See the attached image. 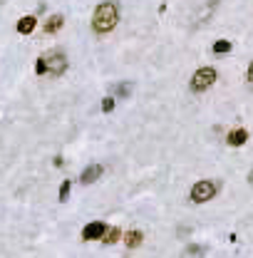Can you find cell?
<instances>
[{
  "instance_id": "5bb4252c",
  "label": "cell",
  "mask_w": 253,
  "mask_h": 258,
  "mask_svg": "<svg viewBox=\"0 0 253 258\" xmlns=\"http://www.w3.org/2000/svg\"><path fill=\"white\" fill-rule=\"evenodd\" d=\"M35 70H37V75H47V60H45V57H40V60H37V65H35Z\"/></svg>"
},
{
  "instance_id": "9a60e30c",
  "label": "cell",
  "mask_w": 253,
  "mask_h": 258,
  "mask_svg": "<svg viewBox=\"0 0 253 258\" xmlns=\"http://www.w3.org/2000/svg\"><path fill=\"white\" fill-rule=\"evenodd\" d=\"M114 109V97H104L102 99V112H112Z\"/></svg>"
},
{
  "instance_id": "ba28073f",
  "label": "cell",
  "mask_w": 253,
  "mask_h": 258,
  "mask_svg": "<svg viewBox=\"0 0 253 258\" xmlns=\"http://www.w3.org/2000/svg\"><path fill=\"white\" fill-rule=\"evenodd\" d=\"M32 30H35V17L32 15H25V17L17 20V32L20 35H30Z\"/></svg>"
},
{
  "instance_id": "4fadbf2b",
  "label": "cell",
  "mask_w": 253,
  "mask_h": 258,
  "mask_svg": "<svg viewBox=\"0 0 253 258\" xmlns=\"http://www.w3.org/2000/svg\"><path fill=\"white\" fill-rule=\"evenodd\" d=\"M129 92H132V85H129V82H122V85L114 87V94H117V97H129Z\"/></svg>"
},
{
  "instance_id": "d6986e66",
  "label": "cell",
  "mask_w": 253,
  "mask_h": 258,
  "mask_svg": "<svg viewBox=\"0 0 253 258\" xmlns=\"http://www.w3.org/2000/svg\"><path fill=\"white\" fill-rule=\"evenodd\" d=\"M249 181H251V184H253V169H251V174H249Z\"/></svg>"
},
{
  "instance_id": "ac0fdd59",
  "label": "cell",
  "mask_w": 253,
  "mask_h": 258,
  "mask_svg": "<svg viewBox=\"0 0 253 258\" xmlns=\"http://www.w3.org/2000/svg\"><path fill=\"white\" fill-rule=\"evenodd\" d=\"M249 82H251V85H253V62H251V65H249Z\"/></svg>"
},
{
  "instance_id": "7c38bea8",
  "label": "cell",
  "mask_w": 253,
  "mask_h": 258,
  "mask_svg": "<svg viewBox=\"0 0 253 258\" xmlns=\"http://www.w3.org/2000/svg\"><path fill=\"white\" fill-rule=\"evenodd\" d=\"M214 52H216V55H226V52H231V42H229V40H219V42H214Z\"/></svg>"
},
{
  "instance_id": "277c9868",
  "label": "cell",
  "mask_w": 253,
  "mask_h": 258,
  "mask_svg": "<svg viewBox=\"0 0 253 258\" xmlns=\"http://www.w3.org/2000/svg\"><path fill=\"white\" fill-rule=\"evenodd\" d=\"M65 70H67V57H65L62 52H52V55L47 57V72L62 75Z\"/></svg>"
},
{
  "instance_id": "ffe728a7",
  "label": "cell",
  "mask_w": 253,
  "mask_h": 258,
  "mask_svg": "<svg viewBox=\"0 0 253 258\" xmlns=\"http://www.w3.org/2000/svg\"><path fill=\"white\" fill-rule=\"evenodd\" d=\"M0 2H5V0H0Z\"/></svg>"
},
{
  "instance_id": "2e32d148",
  "label": "cell",
  "mask_w": 253,
  "mask_h": 258,
  "mask_svg": "<svg viewBox=\"0 0 253 258\" xmlns=\"http://www.w3.org/2000/svg\"><path fill=\"white\" fill-rule=\"evenodd\" d=\"M67 196H70V181H62V186H60V201H67Z\"/></svg>"
},
{
  "instance_id": "5b68a950",
  "label": "cell",
  "mask_w": 253,
  "mask_h": 258,
  "mask_svg": "<svg viewBox=\"0 0 253 258\" xmlns=\"http://www.w3.org/2000/svg\"><path fill=\"white\" fill-rule=\"evenodd\" d=\"M104 231H107V226H104L102 221H94V224H87V226H84L82 239H84V241H94V239H102Z\"/></svg>"
},
{
  "instance_id": "8fae6325",
  "label": "cell",
  "mask_w": 253,
  "mask_h": 258,
  "mask_svg": "<svg viewBox=\"0 0 253 258\" xmlns=\"http://www.w3.org/2000/svg\"><path fill=\"white\" fill-rule=\"evenodd\" d=\"M119 236H122V234H119V229H107V231H104V236H102V241H104L107 246H112V244H117V241H119Z\"/></svg>"
},
{
  "instance_id": "7a4b0ae2",
  "label": "cell",
  "mask_w": 253,
  "mask_h": 258,
  "mask_svg": "<svg viewBox=\"0 0 253 258\" xmlns=\"http://www.w3.org/2000/svg\"><path fill=\"white\" fill-rule=\"evenodd\" d=\"M216 82V70L214 67H201L191 77V92H206Z\"/></svg>"
},
{
  "instance_id": "9c48e42d",
  "label": "cell",
  "mask_w": 253,
  "mask_h": 258,
  "mask_svg": "<svg viewBox=\"0 0 253 258\" xmlns=\"http://www.w3.org/2000/svg\"><path fill=\"white\" fill-rule=\"evenodd\" d=\"M62 15H55V17H50L47 22H45V32H57L60 27H62Z\"/></svg>"
},
{
  "instance_id": "6da1fadb",
  "label": "cell",
  "mask_w": 253,
  "mask_h": 258,
  "mask_svg": "<svg viewBox=\"0 0 253 258\" xmlns=\"http://www.w3.org/2000/svg\"><path fill=\"white\" fill-rule=\"evenodd\" d=\"M117 20H119V10H117V5H114V2H102V5H97V10H94L92 30H94L97 35L112 32L114 25H117Z\"/></svg>"
},
{
  "instance_id": "30bf717a",
  "label": "cell",
  "mask_w": 253,
  "mask_h": 258,
  "mask_svg": "<svg viewBox=\"0 0 253 258\" xmlns=\"http://www.w3.org/2000/svg\"><path fill=\"white\" fill-rule=\"evenodd\" d=\"M142 241H144L142 231H129V234H127V249H137Z\"/></svg>"
},
{
  "instance_id": "3957f363",
  "label": "cell",
  "mask_w": 253,
  "mask_h": 258,
  "mask_svg": "<svg viewBox=\"0 0 253 258\" xmlns=\"http://www.w3.org/2000/svg\"><path fill=\"white\" fill-rule=\"evenodd\" d=\"M216 191H219V186L214 181H199V184L191 186V201L194 204H206L216 196Z\"/></svg>"
},
{
  "instance_id": "8992f818",
  "label": "cell",
  "mask_w": 253,
  "mask_h": 258,
  "mask_svg": "<svg viewBox=\"0 0 253 258\" xmlns=\"http://www.w3.org/2000/svg\"><path fill=\"white\" fill-rule=\"evenodd\" d=\"M102 172H104V169H102L99 164H92V167H87V169L82 172V176H80V181H82L84 186H89V184H94V181H97V179L102 176Z\"/></svg>"
},
{
  "instance_id": "52a82bcc",
  "label": "cell",
  "mask_w": 253,
  "mask_h": 258,
  "mask_svg": "<svg viewBox=\"0 0 253 258\" xmlns=\"http://www.w3.org/2000/svg\"><path fill=\"white\" fill-rule=\"evenodd\" d=\"M231 147H241V144H246L249 142V132L246 129H234V132H229V139H226Z\"/></svg>"
},
{
  "instance_id": "e0dca14e",
  "label": "cell",
  "mask_w": 253,
  "mask_h": 258,
  "mask_svg": "<svg viewBox=\"0 0 253 258\" xmlns=\"http://www.w3.org/2000/svg\"><path fill=\"white\" fill-rule=\"evenodd\" d=\"M186 254H189V256H199V254H204V251H201L199 246H189V249H186Z\"/></svg>"
}]
</instances>
